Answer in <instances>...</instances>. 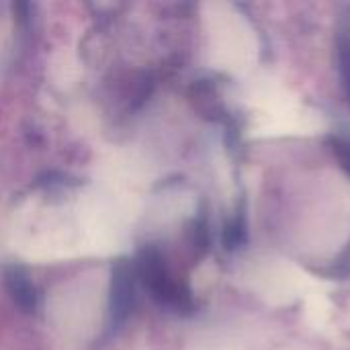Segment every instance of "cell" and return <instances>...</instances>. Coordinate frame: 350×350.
I'll return each mask as SVG.
<instances>
[{"label":"cell","mask_w":350,"mask_h":350,"mask_svg":"<svg viewBox=\"0 0 350 350\" xmlns=\"http://www.w3.org/2000/svg\"><path fill=\"white\" fill-rule=\"evenodd\" d=\"M113 318L119 322L123 320V316L129 312L131 301H133V281H131V273L125 265H121L115 271L113 277Z\"/></svg>","instance_id":"cell-1"},{"label":"cell","mask_w":350,"mask_h":350,"mask_svg":"<svg viewBox=\"0 0 350 350\" xmlns=\"http://www.w3.org/2000/svg\"><path fill=\"white\" fill-rule=\"evenodd\" d=\"M6 285H8L12 297L16 299V304L21 308L29 310V308L35 306V289L18 269H12V271L6 273Z\"/></svg>","instance_id":"cell-2"}]
</instances>
